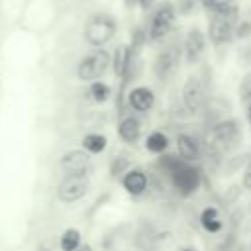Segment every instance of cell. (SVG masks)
Here are the masks:
<instances>
[{"label":"cell","mask_w":251,"mask_h":251,"mask_svg":"<svg viewBox=\"0 0 251 251\" xmlns=\"http://www.w3.org/2000/svg\"><path fill=\"white\" fill-rule=\"evenodd\" d=\"M86 192H88V176L65 175V178L57 186V196L65 204H73V202L84 198Z\"/></svg>","instance_id":"9c48e42d"},{"label":"cell","mask_w":251,"mask_h":251,"mask_svg":"<svg viewBox=\"0 0 251 251\" xmlns=\"http://www.w3.org/2000/svg\"><path fill=\"white\" fill-rule=\"evenodd\" d=\"M206 47H208V39H206V33L198 27H192L188 29V33L184 35V43H182V55H184V61L188 65H196L202 61L204 53H206Z\"/></svg>","instance_id":"30bf717a"},{"label":"cell","mask_w":251,"mask_h":251,"mask_svg":"<svg viewBox=\"0 0 251 251\" xmlns=\"http://www.w3.org/2000/svg\"><path fill=\"white\" fill-rule=\"evenodd\" d=\"M129 2H135V0H129Z\"/></svg>","instance_id":"1f68e13d"},{"label":"cell","mask_w":251,"mask_h":251,"mask_svg":"<svg viewBox=\"0 0 251 251\" xmlns=\"http://www.w3.org/2000/svg\"><path fill=\"white\" fill-rule=\"evenodd\" d=\"M80 245H82L80 243V231L76 227H67L61 233V239H59L61 251H76Z\"/></svg>","instance_id":"d6986e66"},{"label":"cell","mask_w":251,"mask_h":251,"mask_svg":"<svg viewBox=\"0 0 251 251\" xmlns=\"http://www.w3.org/2000/svg\"><path fill=\"white\" fill-rule=\"evenodd\" d=\"M198 4L202 8H206L208 12H214V10H220V8H226V6L233 4V0H198Z\"/></svg>","instance_id":"d4e9b609"},{"label":"cell","mask_w":251,"mask_h":251,"mask_svg":"<svg viewBox=\"0 0 251 251\" xmlns=\"http://www.w3.org/2000/svg\"><path fill=\"white\" fill-rule=\"evenodd\" d=\"M106 145H108V139L102 133H86L82 137V149L86 153H92V155L102 153L106 149Z\"/></svg>","instance_id":"ac0fdd59"},{"label":"cell","mask_w":251,"mask_h":251,"mask_svg":"<svg viewBox=\"0 0 251 251\" xmlns=\"http://www.w3.org/2000/svg\"><path fill=\"white\" fill-rule=\"evenodd\" d=\"M235 39H249L251 37V20H239L233 31Z\"/></svg>","instance_id":"cb8c5ba5"},{"label":"cell","mask_w":251,"mask_h":251,"mask_svg":"<svg viewBox=\"0 0 251 251\" xmlns=\"http://www.w3.org/2000/svg\"><path fill=\"white\" fill-rule=\"evenodd\" d=\"M110 67L116 76L122 78V82L131 80L133 69H135V51L129 43H120L114 53L110 55Z\"/></svg>","instance_id":"52a82bcc"},{"label":"cell","mask_w":251,"mask_h":251,"mask_svg":"<svg viewBox=\"0 0 251 251\" xmlns=\"http://www.w3.org/2000/svg\"><path fill=\"white\" fill-rule=\"evenodd\" d=\"M139 133H141V126L139 122L133 118V116H124L118 124V135L122 141L126 143H135L139 139Z\"/></svg>","instance_id":"2e32d148"},{"label":"cell","mask_w":251,"mask_h":251,"mask_svg":"<svg viewBox=\"0 0 251 251\" xmlns=\"http://www.w3.org/2000/svg\"><path fill=\"white\" fill-rule=\"evenodd\" d=\"M145 147H147V151H151L155 155L157 153H163L169 147V137L163 131H151L147 135V139H145Z\"/></svg>","instance_id":"ffe728a7"},{"label":"cell","mask_w":251,"mask_h":251,"mask_svg":"<svg viewBox=\"0 0 251 251\" xmlns=\"http://www.w3.org/2000/svg\"><path fill=\"white\" fill-rule=\"evenodd\" d=\"M180 55H182V49L178 45H167L165 49L159 51V55L155 57L153 61V73L159 80H167L178 67L180 63Z\"/></svg>","instance_id":"ba28073f"},{"label":"cell","mask_w":251,"mask_h":251,"mask_svg":"<svg viewBox=\"0 0 251 251\" xmlns=\"http://www.w3.org/2000/svg\"><path fill=\"white\" fill-rule=\"evenodd\" d=\"M239 98L243 104H247L251 100V71H247L239 82Z\"/></svg>","instance_id":"603a6c76"},{"label":"cell","mask_w":251,"mask_h":251,"mask_svg":"<svg viewBox=\"0 0 251 251\" xmlns=\"http://www.w3.org/2000/svg\"><path fill=\"white\" fill-rule=\"evenodd\" d=\"M159 169H163V173L169 175L173 186L180 196H190L200 188V182H202L200 169L194 167L192 163L182 161L180 157L163 155L159 159Z\"/></svg>","instance_id":"6da1fadb"},{"label":"cell","mask_w":251,"mask_h":251,"mask_svg":"<svg viewBox=\"0 0 251 251\" xmlns=\"http://www.w3.org/2000/svg\"><path fill=\"white\" fill-rule=\"evenodd\" d=\"M237 22H239V10H237L235 4H229L226 8H220V10L210 12L206 39L214 47L227 45L233 39V31H235Z\"/></svg>","instance_id":"7a4b0ae2"},{"label":"cell","mask_w":251,"mask_h":251,"mask_svg":"<svg viewBox=\"0 0 251 251\" xmlns=\"http://www.w3.org/2000/svg\"><path fill=\"white\" fill-rule=\"evenodd\" d=\"M127 169H129V159L127 157H124V155H118V157H114V161L110 163V175L116 178V176H120V175H126L127 173Z\"/></svg>","instance_id":"7402d4cb"},{"label":"cell","mask_w":251,"mask_h":251,"mask_svg":"<svg viewBox=\"0 0 251 251\" xmlns=\"http://www.w3.org/2000/svg\"><path fill=\"white\" fill-rule=\"evenodd\" d=\"M239 137H241V127L237 120H220L218 124L212 126L208 133V147L212 153L222 155L231 147H235Z\"/></svg>","instance_id":"277c9868"},{"label":"cell","mask_w":251,"mask_h":251,"mask_svg":"<svg viewBox=\"0 0 251 251\" xmlns=\"http://www.w3.org/2000/svg\"><path fill=\"white\" fill-rule=\"evenodd\" d=\"M182 102L186 106L188 112H198L204 104V96H206V90H204V82L198 75H190L184 84H182Z\"/></svg>","instance_id":"8fae6325"},{"label":"cell","mask_w":251,"mask_h":251,"mask_svg":"<svg viewBox=\"0 0 251 251\" xmlns=\"http://www.w3.org/2000/svg\"><path fill=\"white\" fill-rule=\"evenodd\" d=\"M88 94H90V98H92L94 102L102 104V102H106V100L110 98L112 90H110V86H108L106 82L94 80V82H90V86H88Z\"/></svg>","instance_id":"44dd1931"},{"label":"cell","mask_w":251,"mask_h":251,"mask_svg":"<svg viewBox=\"0 0 251 251\" xmlns=\"http://www.w3.org/2000/svg\"><path fill=\"white\" fill-rule=\"evenodd\" d=\"M198 6V0H178L176 4H175V8H176V14H190L194 8Z\"/></svg>","instance_id":"484cf974"},{"label":"cell","mask_w":251,"mask_h":251,"mask_svg":"<svg viewBox=\"0 0 251 251\" xmlns=\"http://www.w3.org/2000/svg\"><path fill=\"white\" fill-rule=\"evenodd\" d=\"M127 104L135 112H147L155 104V94L147 86H135L127 92Z\"/></svg>","instance_id":"4fadbf2b"},{"label":"cell","mask_w":251,"mask_h":251,"mask_svg":"<svg viewBox=\"0 0 251 251\" xmlns=\"http://www.w3.org/2000/svg\"><path fill=\"white\" fill-rule=\"evenodd\" d=\"M176 149H178L180 159L186 161V163H192V161H196L200 157L198 141L188 133H178L176 135Z\"/></svg>","instance_id":"9a60e30c"},{"label":"cell","mask_w":251,"mask_h":251,"mask_svg":"<svg viewBox=\"0 0 251 251\" xmlns=\"http://www.w3.org/2000/svg\"><path fill=\"white\" fill-rule=\"evenodd\" d=\"M116 31H118V20L112 14L94 12L86 18L82 35H84V41L96 49V47H104L106 43H110Z\"/></svg>","instance_id":"3957f363"},{"label":"cell","mask_w":251,"mask_h":251,"mask_svg":"<svg viewBox=\"0 0 251 251\" xmlns=\"http://www.w3.org/2000/svg\"><path fill=\"white\" fill-rule=\"evenodd\" d=\"M243 186H245L247 190H251V159L247 161L245 171H243Z\"/></svg>","instance_id":"4316f807"},{"label":"cell","mask_w":251,"mask_h":251,"mask_svg":"<svg viewBox=\"0 0 251 251\" xmlns=\"http://www.w3.org/2000/svg\"><path fill=\"white\" fill-rule=\"evenodd\" d=\"M110 69V53L104 47H96L86 53L76 65V78L82 82L98 80Z\"/></svg>","instance_id":"5b68a950"},{"label":"cell","mask_w":251,"mask_h":251,"mask_svg":"<svg viewBox=\"0 0 251 251\" xmlns=\"http://www.w3.org/2000/svg\"><path fill=\"white\" fill-rule=\"evenodd\" d=\"M122 184H124V188H126L131 196H139V194H143V192L147 190L149 178H147L145 171H141V169H131V171H127V173L124 175Z\"/></svg>","instance_id":"5bb4252c"},{"label":"cell","mask_w":251,"mask_h":251,"mask_svg":"<svg viewBox=\"0 0 251 251\" xmlns=\"http://www.w3.org/2000/svg\"><path fill=\"white\" fill-rule=\"evenodd\" d=\"M76 251H92V247H90L88 243H84V245H80V247H78Z\"/></svg>","instance_id":"83f0119b"},{"label":"cell","mask_w":251,"mask_h":251,"mask_svg":"<svg viewBox=\"0 0 251 251\" xmlns=\"http://www.w3.org/2000/svg\"><path fill=\"white\" fill-rule=\"evenodd\" d=\"M200 226L210 233H218L222 229V220H220L218 210L216 208H204L200 214Z\"/></svg>","instance_id":"e0dca14e"},{"label":"cell","mask_w":251,"mask_h":251,"mask_svg":"<svg viewBox=\"0 0 251 251\" xmlns=\"http://www.w3.org/2000/svg\"><path fill=\"white\" fill-rule=\"evenodd\" d=\"M178 251H196L194 247H182V249H178Z\"/></svg>","instance_id":"f546056e"},{"label":"cell","mask_w":251,"mask_h":251,"mask_svg":"<svg viewBox=\"0 0 251 251\" xmlns=\"http://www.w3.org/2000/svg\"><path fill=\"white\" fill-rule=\"evenodd\" d=\"M249 212H251V202H249Z\"/></svg>","instance_id":"4dcf8cb0"},{"label":"cell","mask_w":251,"mask_h":251,"mask_svg":"<svg viewBox=\"0 0 251 251\" xmlns=\"http://www.w3.org/2000/svg\"><path fill=\"white\" fill-rule=\"evenodd\" d=\"M61 169L65 175L73 176H86L90 171V153L84 149H71L61 157Z\"/></svg>","instance_id":"7c38bea8"},{"label":"cell","mask_w":251,"mask_h":251,"mask_svg":"<svg viewBox=\"0 0 251 251\" xmlns=\"http://www.w3.org/2000/svg\"><path fill=\"white\" fill-rule=\"evenodd\" d=\"M175 22H176V8H175V2H171V0H161V2L155 6V10H153V14H151V20H149V29H147L149 39H153V41L165 39V37L171 33Z\"/></svg>","instance_id":"8992f818"},{"label":"cell","mask_w":251,"mask_h":251,"mask_svg":"<svg viewBox=\"0 0 251 251\" xmlns=\"http://www.w3.org/2000/svg\"><path fill=\"white\" fill-rule=\"evenodd\" d=\"M247 120H249V124H251V100L247 102Z\"/></svg>","instance_id":"f1b7e54d"}]
</instances>
